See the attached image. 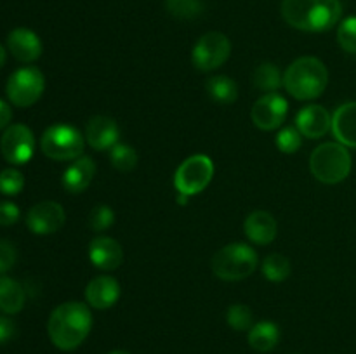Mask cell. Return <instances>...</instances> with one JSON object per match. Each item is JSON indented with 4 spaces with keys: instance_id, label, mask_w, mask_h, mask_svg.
I'll list each match as a JSON object with an SVG mask.
<instances>
[{
    "instance_id": "obj_1",
    "label": "cell",
    "mask_w": 356,
    "mask_h": 354,
    "mask_svg": "<svg viewBox=\"0 0 356 354\" xmlns=\"http://www.w3.org/2000/svg\"><path fill=\"white\" fill-rule=\"evenodd\" d=\"M92 328V312L87 304L70 301L59 304L51 312L47 333L51 342L61 351H73L87 339Z\"/></svg>"
},
{
    "instance_id": "obj_2",
    "label": "cell",
    "mask_w": 356,
    "mask_h": 354,
    "mask_svg": "<svg viewBox=\"0 0 356 354\" xmlns=\"http://www.w3.org/2000/svg\"><path fill=\"white\" fill-rule=\"evenodd\" d=\"M282 16L296 30L322 33L339 23L343 3L341 0H282Z\"/></svg>"
},
{
    "instance_id": "obj_3",
    "label": "cell",
    "mask_w": 356,
    "mask_h": 354,
    "mask_svg": "<svg viewBox=\"0 0 356 354\" xmlns=\"http://www.w3.org/2000/svg\"><path fill=\"white\" fill-rule=\"evenodd\" d=\"M329 85V69L313 56L299 58L285 69L284 87L294 99L312 101L323 94Z\"/></svg>"
},
{
    "instance_id": "obj_4",
    "label": "cell",
    "mask_w": 356,
    "mask_h": 354,
    "mask_svg": "<svg viewBox=\"0 0 356 354\" xmlns=\"http://www.w3.org/2000/svg\"><path fill=\"white\" fill-rule=\"evenodd\" d=\"M259 257L247 243H229L212 257V273L225 281H240L257 269Z\"/></svg>"
},
{
    "instance_id": "obj_5",
    "label": "cell",
    "mask_w": 356,
    "mask_h": 354,
    "mask_svg": "<svg viewBox=\"0 0 356 354\" xmlns=\"http://www.w3.org/2000/svg\"><path fill=\"white\" fill-rule=\"evenodd\" d=\"M312 174L323 184H339L350 176L351 155L341 142H323L309 156Z\"/></svg>"
},
{
    "instance_id": "obj_6",
    "label": "cell",
    "mask_w": 356,
    "mask_h": 354,
    "mask_svg": "<svg viewBox=\"0 0 356 354\" xmlns=\"http://www.w3.org/2000/svg\"><path fill=\"white\" fill-rule=\"evenodd\" d=\"M40 148L45 156L58 162L76 160L83 153V135L76 127L68 124H56L45 128L40 139Z\"/></svg>"
},
{
    "instance_id": "obj_7",
    "label": "cell",
    "mask_w": 356,
    "mask_h": 354,
    "mask_svg": "<svg viewBox=\"0 0 356 354\" xmlns=\"http://www.w3.org/2000/svg\"><path fill=\"white\" fill-rule=\"evenodd\" d=\"M214 177V163L207 155H193L184 160L174 174V187L177 193L195 196L211 184Z\"/></svg>"
},
{
    "instance_id": "obj_8",
    "label": "cell",
    "mask_w": 356,
    "mask_h": 354,
    "mask_svg": "<svg viewBox=\"0 0 356 354\" xmlns=\"http://www.w3.org/2000/svg\"><path fill=\"white\" fill-rule=\"evenodd\" d=\"M45 89L44 73L35 66H24L9 76L6 94L17 108H28L37 103Z\"/></svg>"
},
{
    "instance_id": "obj_9",
    "label": "cell",
    "mask_w": 356,
    "mask_h": 354,
    "mask_svg": "<svg viewBox=\"0 0 356 354\" xmlns=\"http://www.w3.org/2000/svg\"><path fill=\"white\" fill-rule=\"evenodd\" d=\"M232 54V42L225 33L209 31L202 35L193 45L191 61L200 71H214L225 65Z\"/></svg>"
},
{
    "instance_id": "obj_10",
    "label": "cell",
    "mask_w": 356,
    "mask_h": 354,
    "mask_svg": "<svg viewBox=\"0 0 356 354\" xmlns=\"http://www.w3.org/2000/svg\"><path fill=\"white\" fill-rule=\"evenodd\" d=\"M0 151L6 162L13 165H24L30 162L35 151L33 132L23 124L9 125L0 139Z\"/></svg>"
},
{
    "instance_id": "obj_11",
    "label": "cell",
    "mask_w": 356,
    "mask_h": 354,
    "mask_svg": "<svg viewBox=\"0 0 356 354\" xmlns=\"http://www.w3.org/2000/svg\"><path fill=\"white\" fill-rule=\"evenodd\" d=\"M289 113V101L285 99L282 94L270 92L261 96L259 99L254 103L252 111H250V118H252L254 125L261 130H275V128L282 127Z\"/></svg>"
},
{
    "instance_id": "obj_12",
    "label": "cell",
    "mask_w": 356,
    "mask_h": 354,
    "mask_svg": "<svg viewBox=\"0 0 356 354\" xmlns=\"http://www.w3.org/2000/svg\"><path fill=\"white\" fill-rule=\"evenodd\" d=\"M65 208L58 201H40L28 210L26 226L33 235L45 236L59 231L65 226Z\"/></svg>"
},
{
    "instance_id": "obj_13",
    "label": "cell",
    "mask_w": 356,
    "mask_h": 354,
    "mask_svg": "<svg viewBox=\"0 0 356 354\" xmlns=\"http://www.w3.org/2000/svg\"><path fill=\"white\" fill-rule=\"evenodd\" d=\"M296 127L299 128L302 137L320 139L332 130V115L320 104H309L298 111Z\"/></svg>"
},
{
    "instance_id": "obj_14",
    "label": "cell",
    "mask_w": 356,
    "mask_h": 354,
    "mask_svg": "<svg viewBox=\"0 0 356 354\" xmlns=\"http://www.w3.org/2000/svg\"><path fill=\"white\" fill-rule=\"evenodd\" d=\"M89 260L101 271H115L124 260V248L111 236H96L89 243Z\"/></svg>"
},
{
    "instance_id": "obj_15",
    "label": "cell",
    "mask_w": 356,
    "mask_h": 354,
    "mask_svg": "<svg viewBox=\"0 0 356 354\" xmlns=\"http://www.w3.org/2000/svg\"><path fill=\"white\" fill-rule=\"evenodd\" d=\"M118 137H120V128L113 118L96 115L87 121L86 139L90 148L96 151L111 149L118 142Z\"/></svg>"
},
{
    "instance_id": "obj_16",
    "label": "cell",
    "mask_w": 356,
    "mask_h": 354,
    "mask_svg": "<svg viewBox=\"0 0 356 354\" xmlns=\"http://www.w3.org/2000/svg\"><path fill=\"white\" fill-rule=\"evenodd\" d=\"M120 283L110 274L96 276L86 288V301L94 309H110L120 298Z\"/></svg>"
},
{
    "instance_id": "obj_17",
    "label": "cell",
    "mask_w": 356,
    "mask_h": 354,
    "mask_svg": "<svg viewBox=\"0 0 356 354\" xmlns=\"http://www.w3.org/2000/svg\"><path fill=\"white\" fill-rule=\"evenodd\" d=\"M9 52L21 62H33L42 56V42L35 31L16 28L7 37Z\"/></svg>"
},
{
    "instance_id": "obj_18",
    "label": "cell",
    "mask_w": 356,
    "mask_h": 354,
    "mask_svg": "<svg viewBox=\"0 0 356 354\" xmlns=\"http://www.w3.org/2000/svg\"><path fill=\"white\" fill-rule=\"evenodd\" d=\"M243 233L256 245H270L277 238V219L266 210L252 212L243 222Z\"/></svg>"
},
{
    "instance_id": "obj_19",
    "label": "cell",
    "mask_w": 356,
    "mask_h": 354,
    "mask_svg": "<svg viewBox=\"0 0 356 354\" xmlns=\"http://www.w3.org/2000/svg\"><path fill=\"white\" fill-rule=\"evenodd\" d=\"M94 176H96V163L90 156L82 155L80 158L73 160L72 165L63 172V187L73 194L83 193L90 186Z\"/></svg>"
},
{
    "instance_id": "obj_20",
    "label": "cell",
    "mask_w": 356,
    "mask_h": 354,
    "mask_svg": "<svg viewBox=\"0 0 356 354\" xmlns=\"http://www.w3.org/2000/svg\"><path fill=\"white\" fill-rule=\"evenodd\" d=\"M332 134L346 148H356V101L341 104L334 111Z\"/></svg>"
},
{
    "instance_id": "obj_21",
    "label": "cell",
    "mask_w": 356,
    "mask_h": 354,
    "mask_svg": "<svg viewBox=\"0 0 356 354\" xmlns=\"http://www.w3.org/2000/svg\"><path fill=\"white\" fill-rule=\"evenodd\" d=\"M249 346L259 353H270L280 340V328L273 321H259L249 330Z\"/></svg>"
},
{
    "instance_id": "obj_22",
    "label": "cell",
    "mask_w": 356,
    "mask_h": 354,
    "mask_svg": "<svg viewBox=\"0 0 356 354\" xmlns=\"http://www.w3.org/2000/svg\"><path fill=\"white\" fill-rule=\"evenodd\" d=\"M23 287L9 276H0V311L6 314H16L24 307Z\"/></svg>"
},
{
    "instance_id": "obj_23",
    "label": "cell",
    "mask_w": 356,
    "mask_h": 354,
    "mask_svg": "<svg viewBox=\"0 0 356 354\" xmlns=\"http://www.w3.org/2000/svg\"><path fill=\"white\" fill-rule=\"evenodd\" d=\"M209 97L219 104H232L238 97V85L233 78L226 75H216L205 83Z\"/></svg>"
},
{
    "instance_id": "obj_24",
    "label": "cell",
    "mask_w": 356,
    "mask_h": 354,
    "mask_svg": "<svg viewBox=\"0 0 356 354\" xmlns=\"http://www.w3.org/2000/svg\"><path fill=\"white\" fill-rule=\"evenodd\" d=\"M254 85L264 92H278L282 85H284V75L278 69L277 65L273 62H261L256 69H254Z\"/></svg>"
},
{
    "instance_id": "obj_25",
    "label": "cell",
    "mask_w": 356,
    "mask_h": 354,
    "mask_svg": "<svg viewBox=\"0 0 356 354\" xmlns=\"http://www.w3.org/2000/svg\"><path fill=\"white\" fill-rule=\"evenodd\" d=\"M291 260L282 255V253H270L268 257H264L263 274L266 280L280 283V281H285L291 276Z\"/></svg>"
},
{
    "instance_id": "obj_26",
    "label": "cell",
    "mask_w": 356,
    "mask_h": 354,
    "mask_svg": "<svg viewBox=\"0 0 356 354\" xmlns=\"http://www.w3.org/2000/svg\"><path fill=\"white\" fill-rule=\"evenodd\" d=\"M138 153L131 144L125 142H117L113 148L110 149V162L120 172H131L136 165H138Z\"/></svg>"
},
{
    "instance_id": "obj_27",
    "label": "cell",
    "mask_w": 356,
    "mask_h": 354,
    "mask_svg": "<svg viewBox=\"0 0 356 354\" xmlns=\"http://www.w3.org/2000/svg\"><path fill=\"white\" fill-rule=\"evenodd\" d=\"M165 7L177 19H193L204 10L202 0H165Z\"/></svg>"
},
{
    "instance_id": "obj_28",
    "label": "cell",
    "mask_w": 356,
    "mask_h": 354,
    "mask_svg": "<svg viewBox=\"0 0 356 354\" xmlns=\"http://www.w3.org/2000/svg\"><path fill=\"white\" fill-rule=\"evenodd\" d=\"M252 311L249 309V305L245 304H233L228 307L226 312V321L236 332H245V330L252 328Z\"/></svg>"
},
{
    "instance_id": "obj_29",
    "label": "cell",
    "mask_w": 356,
    "mask_h": 354,
    "mask_svg": "<svg viewBox=\"0 0 356 354\" xmlns=\"http://www.w3.org/2000/svg\"><path fill=\"white\" fill-rule=\"evenodd\" d=\"M115 222V212L110 205L99 203L90 210L89 228L96 233H103L110 229Z\"/></svg>"
},
{
    "instance_id": "obj_30",
    "label": "cell",
    "mask_w": 356,
    "mask_h": 354,
    "mask_svg": "<svg viewBox=\"0 0 356 354\" xmlns=\"http://www.w3.org/2000/svg\"><path fill=\"white\" fill-rule=\"evenodd\" d=\"M277 148L282 153H287V155H294L299 148L302 146V134L299 132L298 127H284L277 134Z\"/></svg>"
},
{
    "instance_id": "obj_31",
    "label": "cell",
    "mask_w": 356,
    "mask_h": 354,
    "mask_svg": "<svg viewBox=\"0 0 356 354\" xmlns=\"http://www.w3.org/2000/svg\"><path fill=\"white\" fill-rule=\"evenodd\" d=\"M337 42L348 54H356V16L341 21L337 28Z\"/></svg>"
},
{
    "instance_id": "obj_32",
    "label": "cell",
    "mask_w": 356,
    "mask_h": 354,
    "mask_svg": "<svg viewBox=\"0 0 356 354\" xmlns=\"http://www.w3.org/2000/svg\"><path fill=\"white\" fill-rule=\"evenodd\" d=\"M24 187V176L17 169H3L0 172V193L7 196L19 194Z\"/></svg>"
},
{
    "instance_id": "obj_33",
    "label": "cell",
    "mask_w": 356,
    "mask_h": 354,
    "mask_svg": "<svg viewBox=\"0 0 356 354\" xmlns=\"http://www.w3.org/2000/svg\"><path fill=\"white\" fill-rule=\"evenodd\" d=\"M16 262V248L13 243L0 239V274L7 273Z\"/></svg>"
},
{
    "instance_id": "obj_34",
    "label": "cell",
    "mask_w": 356,
    "mask_h": 354,
    "mask_svg": "<svg viewBox=\"0 0 356 354\" xmlns=\"http://www.w3.org/2000/svg\"><path fill=\"white\" fill-rule=\"evenodd\" d=\"M21 212L13 201H0V226H13L19 219Z\"/></svg>"
},
{
    "instance_id": "obj_35",
    "label": "cell",
    "mask_w": 356,
    "mask_h": 354,
    "mask_svg": "<svg viewBox=\"0 0 356 354\" xmlns=\"http://www.w3.org/2000/svg\"><path fill=\"white\" fill-rule=\"evenodd\" d=\"M14 333H16V325H14L13 319L0 316V346L9 342L14 337Z\"/></svg>"
},
{
    "instance_id": "obj_36",
    "label": "cell",
    "mask_w": 356,
    "mask_h": 354,
    "mask_svg": "<svg viewBox=\"0 0 356 354\" xmlns=\"http://www.w3.org/2000/svg\"><path fill=\"white\" fill-rule=\"evenodd\" d=\"M10 118H13V110H10L6 101L0 99V130L9 125Z\"/></svg>"
},
{
    "instance_id": "obj_37",
    "label": "cell",
    "mask_w": 356,
    "mask_h": 354,
    "mask_svg": "<svg viewBox=\"0 0 356 354\" xmlns=\"http://www.w3.org/2000/svg\"><path fill=\"white\" fill-rule=\"evenodd\" d=\"M188 200H190V196H186V194L177 193V203H179V205H186Z\"/></svg>"
},
{
    "instance_id": "obj_38",
    "label": "cell",
    "mask_w": 356,
    "mask_h": 354,
    "mask_svg": "<svg viewBox=\"0 0 356 354\" xmlns=\"http://www.w3.org/2000/svg\"><path fill=\"white\" fill-rule=\"evenodd\" d=\"M6 58H7V56H6V49H3L2 45H0V68H2V66L6 65Z\"/></svg>"
},
{
    "instance_id": "obj_39",
    "label": "cell",
    "mask_w": 356,
    "mask_h": 354,
    "mask_svg": "<svg viewBox=\"0 0 356 354\" xmlns=\"http://www.w3.org/2000/svg\"><path fill=\"white\" fill-rule=\"evenodd\" d=\"M108 354H131V353H127V351H122V349H115V351H111V353H108Z\"/></svg>"
}]
</instances>
